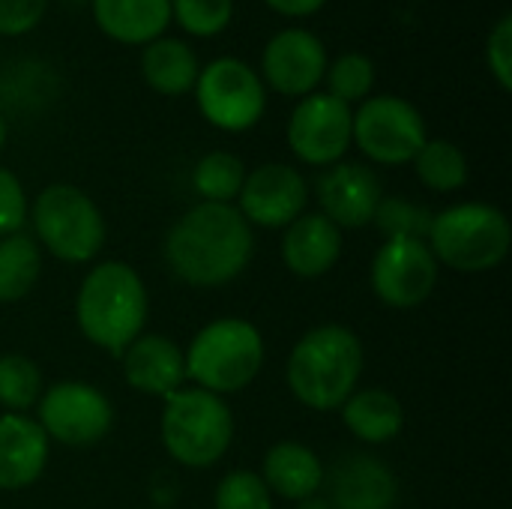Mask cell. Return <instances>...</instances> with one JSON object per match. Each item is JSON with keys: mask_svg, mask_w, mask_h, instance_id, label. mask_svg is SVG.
Here are the masks:
<instances>
[{"mask_svg": "<svg viewBox=\"0 0 512 509\" xmlns=\"http://www.w3.org/2000/svg\"><path fill=\"white\" fill-rule=\"evenodd\" d=\"M162 252L180 282L192 288H222L249 267L255 234L234 204L201 201L171 225Z\"/></svg>", "mask_w": 512, "mask_h": 509, "instance_id": "6da1fadb", "label": "cell"}, {"mask_svg": "<svg viewBox=\"0 0 512 509\" xmlns=\"http://www.w3.org/2000/svg\"><path fill=\"white\" fill-rule=\"evenodd\" d=\"M147 312L150 297L144 279L126 261H99L81 279L75 297V324L99 351H108L120 360L123 351L144 333Z\"/></svg>", "mask_w": 512, "mask_h": 509, "instance_id": "7a4b0ae2", "label": "cell"}, {"mask_svg": "<svg viewBox=\"0 0 512 509\" xmlns=\"http://www.w3.org/2000/svg\"><path fill=\"white\" fill-rule=\"evenodd\" d=\"M366 351L345 324H321L297 339L285 363L291 396L309 411H339L360 387Z\"/></svg>", "mask_w": 512, "mask_h": 509, "instance_id": "3957f363", "label": "cell"}, {"mask_svg": "<svg viewBox=\"0 0 512 509\" xmlns=\"http://www.w3.org/2000/svg\"><path fill=\"white\" fill-rule=\"evenodd\" d=\"M264 354V336L246 318L210 321L192 336L189 348L183 351L186 381L225 399L246 390L258 378Z\"/></svg>", "mask_w": 512, "mask_h": 509, "instance_id": "277c9868", "label": "cell"}, {"mask_svg": "<svg viewBox=\"0 0 512 509\" xmlns=\"http://www.w3.org/2000/svg\"><path fill=\"white\" fill-rule=\"evenodd\" d=\"M426 243L435 261L456 273H489L510 255V219L495 204H453L432 216Z\"/></svg>", "mask_w": 512, "mask_h": 509, "instance_id": "5b68a950", "label": "cell"}, {"mask_svg": "<svg viewBox=\"0 0 512 509\" xmlns=\"http://www.w3.org/2000/svg\"><path fill=\"white\" fill-rule=\"evenodd\" d=\"M162 444L183 468H213L225 459L234 441V414L228 402L201 387H183L165 399Z\"/></svg>", "mask_w": 512, "mask_h": 509, "instance_id": "8992f818", "label": "cell"}, {"mask_svg": "<svg viewBox=\"0 0 512 509\" xmlns=\"http://www.w3.org/2000/svg\"><path fill=\"white\" fill-rule=\"evenodd\" d=\"M30 219L39 249L51 252L63 264H90L105 246L102 210L72 183L45 186L33 201Z\"/></svg>", "mask_w": 512, "mask_h": 509, "instance_id": "52a82bcc", "label": "cell"}, {"mask_svg": "<svg viewBox=\"0 0 512 509\" xmlns=\"http://www.w3.org/2000/svg\"><path fill=\"white\" fill-rule=\"evenodd\" d=\"M192 93L201 117L222 132H246L267 111V87L240 57H216L201 66Z\"/></svg>", "mask_w": 512, "mask_h": 509, "instance_id": "ba28073f", "label": "cell"}, {"mask_svg": "<svg viewBox=\"0 0 512 509\" xmlns=\"http://www.w3.org/2000/svg\"><path fill=\"white\" fill-rule=\"evenodd\" d=\"M426 138V120L417 105L390 93L363 99L351 120V144H357L360 153L378 165L414 162Z\"/></svg>", "mask_w": 512, "mask_h": 509, "instance_id": "9c48e42d", "label": "cell"}, {"mask_svg": "<svg viewBox=\"0 0 512 509\" xmlns=\"http://www.w3.org/2000/svg\"><path fill=\"white\" fill-rule=\"evenodd\" d=\"M36 423L48 441L63 447H93L114 426L108 396L87 381H57L36 402Z\"/></svg>", "mask_w": 512, "mask_h": 509, "instance_id": "30bf717a", "label": "cell"}, {"mask_svg": "<svg viewBox=\"0 0 512 509\" xmlns=\"http://www.w3.org/2000/svg\"><path fill=\"white\" fill-rule=\"evenodd\" d=\"M441 264L426 240H384L372 258V291L390 309H417L438 288Z\"/></svg>", "mask_w": 512, "mask_h": 509, "instance_id": "8fae6325", "label": "cell"}, {"mask_svg": "<svg viewBox=\"0 0 512 509\" xmlns=\"http://www.w3.org/2000/svg\"><path fill=\"white\" fill-rule=\"evenodd\" d=\"M351 120V105L330 93H309L288 117V147L300 162L330 168L342 162L351 147Z\"/></svg>", "mask_w": 512, "mask_h": 509, "instance_id": "7c38bea8", "label": "cell"}, {"mask_svg": "<svg viewBox=\"0 0 512 509\" xmlns=\"http://www.w3.org/2000/svg\"><path fill=\"white\" fill-rule=\"evenodd\" d=\"M309 204L306 177L285 162H264L246 171L237 195L240 216L255 228H288Z\"/></svg>", "mask_w": 512, "mask_h": 509, "instance_id": "4fadbf2b", "label": "cell"}, {"mask_svg": "<svg viewBox=\"0 0 512 509\" xmlns=\"http://www.w3.org/2000/svg\"><path fill=\"white\" fill-rule=\"evenodd\" d=\"M327 63V48L312 30L285 27L261 51V81L282 96L303 99L318 93Z\"/></svg>", "mask_w": 512, "mask_h": 509, "instance_id": "5bb4252c", "label": "cell"}, {"mask_svg": "<svg viewBox=\"0 0 512 509\" xmlns=\"http://www.w3.org/2000/svg\"><path fill=\"white\" fill-rule=\"evenodd\" d=\"M315 195L321 216H327L339 231L366 228L375 219V210L384 198L381 177L363 162H336L324 168L315 180Z\"/></svg>", "mask_w": 512, "mask_h": 509, "instance_id": "9a60e30c", "label": "cell"}, {"mask_svg": "<svg viewBox=\"0 0 512 509\" xmlns=\"http://www.w3.org/2000/svg\"><path fill=\"white\" fill-rule=\"evenodd\" d=\"M123 378L132 390L144 396L168 399L186 384V357L183 348L162 333H141L120 357Z\"/></svg>", "mask_w": 512, "mask_h": 509, "instance_id": "2e32d148", "label": "cell"}, {"mask_svg": "<svg viewBox=\"0 0 512 509\" xmlns=\"http://www.w3.org/2000/svg\"><path fill=\"white\" fill-rule=\"evenodd\" d=\"M324 501L330 509H393L399 480L381 459L354 453L333 468Z\"/></svg>", "mask_w": 512, "mask_h": 509, "instance_id": "e0dca14e", "label": "cell"}, {"mask_svg": "<svg viewBox=\"0 0 512 509\" xmlns=\"http://www.w3.org/2000/svg\"><path fill=\"white\" fill-rule=\"evenodd\" d=\"M51 441L27 414H0V492L30 489L48 465Z\"/></svg>", "mask_w": 512, "mask_h": 509, "instance_id": "ac0fdd59", "label": "cell"}, {"mask_svg": "<svg viewBox=\"0 0 512 509\" xmlns=\"http://www.w3.org/2000/svg\"><path fill=\"white\" fill-rule=\"evenodd\" d=\"M342 258V231L321 213L297 216L282 237V261L300 279L327 276Z\"/></svg>", "mask_w": 512, "mask_h": 509, "instance_id": "d6986e66", "label": "cell"}, {"mask_svg": "<svg viewBox=\"0 0 512 509\" xmlns=\"http://www.w3.org/2000/svg\"><path fill=\"white\" fill-rule=\"evenodd\" d=\"M261 480L267 483L270 495L300 504L321 492L327 474L312 447L297 441H282L267 450L261 465Z\"/></svg>", "mask_w": 512, "mask_h": 509, "instance_id": "ffe728a7", "label": "cell"}, {"mask_svg": "<svg viewBox=\"0 0 512 509\" xmlns=\"http://www.w3.org/2000/svg\"><path fill=\"white\" fill-rule=\"evenodd\" d=\"M96 27L120 45H147L165 36L171 0H90Z\"/></svg>", "mask_w": 512, "mask_h": 509, "instance_id": "44dd1931", "label": "cell"}, {"mask_svg": "<svg viewBox=\"0 0 512 509\" xmlns=\"http://www.w3.org/2000/svg\"><path fill=\"white\" fill-rule=\"evenodd\" d=\"M342 411V423L345 429L369 444V447H378V444H390L402 435L405 429V411H402V402L384 390V387H366V390H354L345 405L339 408Z\"/></svg>", "mask_w": 512, "mask_h": 509, "instance_id": "7402d4cb", "label": "cell"}, {"mask_svg": "<svg viewBox=\"0 0 512 509\" xmlns=\"http://www.w3.org/2000/svg\"><path fill=\"white\" fill-rule=\"evenodd\" d=\"M201 63L189 42L174 36H159L141 51V75L150 90L162 96H186L195 90Z\"/></svg>", "mask_w": 512, "mask_h": 509, "instance_id": "603a6c76", "label": "cell"}, {"mask_svg": "<svg viewBox=\"0 0 512 509\" xmlns=\"http://www.w3.org/2000/svg\"><path fill=\"white\" fill-rule=\"evenodd\" d=\"M42 273V249L39 243L18 231L9 237H0V303H18L24 300Z\"/></svg>", "mask_w": 512, "mask_h": 509, "instance_id": "cb8c5ba5", "label": "cell"}, {"mask_svg": "<svg viewBox=\"0 0 512 509\" xmlns=\"http://www.w3.org/2000/svg\"><path fill=\"white\" fill-rule=\"evenodd\" d=\"M414 171L432 192H456L468 183V159L462 147L447 138H426L414 156Z\"/></svg>", "mask_w": 512, "mask_h": 509, "instance_id": "d4e9b609", "label": "cell"}, {"mask_svg": "<svg viewBox=\"0 0 512 509\" xmlns=\"http://www.w3.org/2000/svg\"><path fill=\"white\" fill-rule=\"evenodd\" d=\"M246 180V165L240 156L228 150H213L198 159L192 171V186L201 195V201L210 204H234Z\"/></svg>", "mask_w": 512, "mask_h": 509, "instance_id": "484cf974", "label": "cell"}, {"mask_svg": "<svg viewBox=\"0 0 512 509\" xmlns=\"http://www.w3.org/2000/svg\"><path fill=\"white\" fill-rule=\"evenodd\" d=\"M42 372L24 354H3L0 357V405L6 414H27L36 408L42 396Z\"/></svg>", "mask_w": 512, "mask_h": 509, "instance_id": "4316f807", "label": "cell"}, {"mask_svg": "<svg viewBox=\"0 0 512 509\" xmlns=\"http://www.w3.org/2000/svg\"><path fill=\"white\" fill-rule=\"evenodd\" d=\"M432 216L435 213L426 204L399 195H384L372 222L378 225L384 240H426L432 228Z\"/></svg>", "mask_w": 512, "mask_h": 509, "instance_id": "83f0119b", "label": "cell"}, {"mask_svg": "<svg viewBox=\"0 0 512 509\" xmlns=\"http://www.w3.org/2000/svg\"><path fill=\"white\" fill-rule=\"evenodd\" d=\"M327 93L336 96L339 102L351 105V102H363L369 99L372 87H375V63L372 57L360 54V51H345L339 54L333 63H327Z\"/></svg>", "mask_w": 512, "mask_h": 509, "instance_id": "f1b7e54d", "label": "cell"}, {"mask_svg": "<svg viewBox=\"0 0 512 509\" xmlns=\"http://www.w3.org/2000/svg\"><path fill=\"white\" fill-rule=\"evenodd\" d=\"M234 0H171V21L180 24L183 33L207 39L222 33L231 24Z\"/></svg>", "mask_w": 512, "mask_h": 509, "instance_id": "f546056e", "label": "cell"}, {"mask_svg": "<svg viewBox=\"0 0 512 509\" xmlns=\"http://www.w3.org/2000/svg\"><path fill=\"white\" fill-rule=\"evenodd\" d=\"M216 509H273V495L261 474L255 471H231L219 480L216 495H213Z\"/></svg>", "mask_w": 512, "mask_h": 509, "instance_id": "4dcf8cb0", "label": "cell"}, {"mask_svg": "<svg viewBox=\"0 0 512 509\" xmlns=\"http://www.w3.org/2000/svg\"><path fill=\"white\" fill-rule=\"evenodd\" d=\"M30 219V201L21 180L0 165V237L18 234Z\"/></svg>", "mask_w": 512, "mask_h": 509, "instance_id": "1f68e13d", "label": "cell"}, {"mask_svg": "<svg viewBox=\"0 0 512 509\" xmlns=\"http://www.w3.org/2000/svg\"><path fill=\"white\" fill-rule=\"evenodd\" d=\"M486 63L498 87L512 90V15H501L486 42Z\"/></svg>", "mask_w": 512, "mask_h": 509, "instance_id": "d6a6232c", "label": "cell"}, {"mask_svg": "<svg viewBox=\"0 0 512 509\" xmlns=\"http://www.w3.org/2000/svg\"><path fill=\"white\" fill-rule=\"evenodd\" d=\"M48 0H0V36H24L30 33L42 15Z\"/></svg>", "mask_w": 512, "mask_h": 509, "instance_id": "836d02e7", "label": "cell"}, {"mask_svg": "<svg viewBox=\"0 0 512 509\" xmlns=\"http://www.w3.org/2000/svg\"><path fill=\"white\" fill-rule=\"evenodd\" d=\"M264 3L285 18H306V15H315L327 0H264Z\"/></svg>", "mask_w": 512, "mask_h": 509, "instance_id": "e575fe53", "label": "cell"}, {"mask_svg": "<svg viewBox=\"0 0 512 509\" xmlns=\"http://www.w3.org/2000/svg\"><path fill=\"white\" fill-rule=\"evenodd\" d=\"M297 509H330V507H327V501H324V498H318V495H315V498H309V501H300Z\"/></svg>", "mask_w": 512, "mask_h": 509, "instance_id": "d590c367", "label": "cell"}, {"mask_svg": "<svg viewBox=\"0 0 512 509\" xmlns=\"http://www.w3.org/2000/svg\"><path fill=\"white\" fill-rule=\"evenodd\" d=\"M6 138H9V120H6V114L0 108V150L6 147Z\"/></svg>", "mask_w": 512, "mask_h": 509, "instance_id": "8d00e7d4", "label": "cell"}]
</instances>
